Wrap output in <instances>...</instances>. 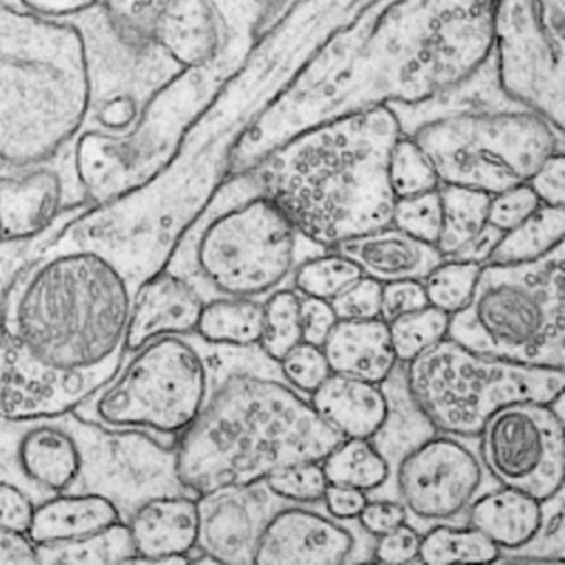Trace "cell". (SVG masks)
I'll list each match as a JSON object with an SVG mask.
<instances>
[{
	"mask_svg": "<svg viewBox=\"0 0 565 565\" xmlns=\"http://www.w3.org/2000/svg\"><path fill=\"white\" fill-rule=\"evenodd\" d=\"M134 290L98 254L47 250L0 306V418L74 412L127 355Z\"/></svg>",
	"mask_w": 565,
	"mask_h": 565,
	"instance_id": "1",
	"label": "cell"
},
{
	"mask_svg": "<svg viewBox=\"0 0 565 565\" xmlns=\"http://www.w3.org/2000/svg\"><path fill=\"white\" fill-rule=\"evenodd\" d=\"M402 135L390 107L353 111L287 141L250 177L300 237L332 249L392 224L388 161Z\"/></svg>",
	"mask_w": 565,
	"mask_h": 565,
	"instance_id": "2",
	"label": "cell"
},
{
	"mask_svg": "<svg viewBox=\"0 0 565 565\" xmlns=\"http://www.w3.org/2000/svg\"><path fill=\"white\" fill-rule=\"evenodd\" d=\"M297 390L234 372L216 382L203 409L174 445V471L193 495L257 486L279 469L322 461L340 441Z\"/></svg>",
	"mask_w": 565,
	"mask_h": 565,
	"instance_id": "3",
	"label": "cell"
},
{
	"mask_svg": "<svg viewBox=\"0 0 565 565\" xmlns=\"http://www.w3.org/2000/svg\"><path fill=\"white\" fill-rule=\"evenodd\" d=\"M0 481L18 486L35 505L61 494L105 495L125 522L154 495L191 494L174 471V448L75 412L0 418Z\"/></svg>",
	"mask_w": 565,
	"mask_h": 565,
	"instance_id": "4",
	"label": "cell"
},
{
	"mask_svg": "<svg viewBox=\"0 0 565 565\" xmlns=\"http://www.w3.org/2000/svg\"><path fill=\"white\" fill-rule=\"evenodd\" d=\"M90 100L82 32L0 9V161L29 168L54 158L81 130Z\"/></svg>",
	"mask_w": 565,
	"mask_h": 565,
	"instance_id": "5",
	"label": "cell"
},
{
	"mask_svg": "<svg viewBox=\"0 0 565 565\" xmlns=\"http://www.w3.org/2000/svg\"><path fill=\"white\" fill-rule=\"evenodd\" d=\"M564 244L534 263L484 264L448 339L504 362L564 369Z\"/></svg>",
	"mask_w": 565,
	"mask_h": 565,
	"instance_id": "6",
	"label": "cell"
},
{
	"mask_svg": "<svg viewBox=\"0 0 565 565\" xmlns=\"http://www.w3.org/2000/svg\"><path fill=\"white\" fill-rule=\"evenodd\" d=\"M402 131L428 157L439 183L488 194L527 183L564 151V130L515 104L435 111Z\"/></svg>",
	"mask_w": 565,
	"mask_h": 565,
	"instance_id": "7",
	"label": "cell"
},
{
	"mask_svg": "<svg viewBox=\"0 0 565 565\" xmlns=\"http://www.w3.org/2000/svg\"><path fill=\"white\" fill-rule=\"evenodd\" d=\"M257 186V184H256ZM299 233L259 188L241 200H211L167 270L190 280L204 299L259 297L296 266Z\"/></svg>",
	"mask_w": 565,
	"mask_h": 565,
	"instance_id": "8",
	"label": "cell"
},
{
	"mask_svg": "<svg viewBox=\"0 0 565 565\" xmlns=\"http://www.w3.org/2000/svg\"><path fill=\"white\" fill-rule=\"evenodd\" d=\"M194 339L163 337L128 352L115 375L74 412L174 448L213 388V363Z\"/></svg>",
	"mask_w": 565,
	"mask_h": 565,
	"instance_id": "9",
	"label": "cell"
},
{
	"mask_svg": "<svg viewBox=\"0 0 565 565\" xmlns=\"http://www.w3.org/2000/svg\"><path fill=\"white\" fill-rule=\"evenodd\" d=\"M564 369L504 362L443 339L406 363V388L423 418L443 435L478 438L502 406L557 405Z\"/></svg>",
	"mask_w": 565,
	"mask_h": 565,
	"instance_id": "10",
	"label": "cell"
},
{
	"mask_svg": "<svg viewBox=\"0 0 565 565\" xmlns=\"http://www.w3.org/2000/svg\"><path fill=\"white\" fill-rule=\"evenodd\" d=\"M565 0H492L491 54L502 92L564 130Z\"/></svg>",
	"mask_w": 565,
	"mask_h": 565,
	"instance_id": "11",
	"label": "cell"
},
{
	"mask_svg": "<svg viewBox=\"0 0 565 565\" xmlns=\"http://www.w3.org/2000/svg\"><path fill=\"white\" fill-rule=\"evenodd\" d=\"M479 449L489 475L541 502L564 489V422L555 405L502 406L482 426Z\"/></svg>",
	"mask_w": 565,
	"mask_h": 565,
	"instance_id": "12",
	"label": "cell"
},
{
	"mask_svg": "<svg viewBox=\"0 0 565 565\" xmlns=\"http://www.w3.org/2000/svg\"><path fill=\"white\" fill-rule=\"evenodd\" d=\"M482 484V466L455 436L425 439L406 452L396 488L408 514L419 521H448L465 512Z\"/></svg>",
	"mask_w": 565,
	"mask_h": 565,
	"instance_id": "13",
	"label": "cell"
},
{
	"mask_svg": "<svg viewBox=\"0 0 565 565\" xmlns=\"http://www.w3.org/2000/svg\"><path fill=\"white\" fill-rule=\"evenodd\" d=\"M194 554L216 564H254L267 522V499L256 486H226L196 495Z\"/></svg>",
	"mask_w": 565,
	"mask_h": 565,
	"instance_id": "14",
	"label": "cell"
},
{
	"mask_svg": "<svg viewBox=\"0 0 565 565\" xmlns=\"http://www.w3.org/2000/svg\"><path fill=\"white\" fill-rule=\"evenodd\" d=\"M355 535L340 521L306 508H286L267 519L256 565H339L349 561Z\"/></svg>",
	"mask_w": 565,
	"mask_h": 565,
	"instance_id": "15",
	"label": "cell"
},
{
	"mask_svg": "<svg viewBox=\"0 0 565 565\" xmlns=\"http://www.w3.org/2000/svg\"><path fill=\"white\" fill-rule=\"evenodd\" d=\"M127 525L135 547L131 564H190L198 541L196 495H154L131 512Z\"/></svg>",
	"mask_w": 565,
	"mask_h": 565,
	"instance_id": "16",
	"label": "cell"
},
{
	"mask_svg": "<svg viewBox=\"0 0 565 565\" xmlns=\"http://www.w3.org/2000/svg\"><path fill=\"white\" fill-rule=\"evenodd\" d=\"M68 200L64 178L52 168H19L0 177V234L4 241L34 239L47 233L65 211Z\"/></svg>",
	"mask_w": 565,
	"mask_h": 565,
	"instance_id": "17",
	"label": "cell"
},
{
	"mask_svg": "<svg viewBox=\"0 0 565 565\" xmlns=\"http://www.w3.org/2000/svg\"><path fill=\"white\" fill-rule=\"evenodd\" d=\"M204 302L190 280L171 270L151 277L134 294L127 353L163 337L194 335Z\"/></svg>",
	"mask_w": 565,
	"mask_h": 565,
	"instance_id": "18",
	"label": "cell"
},
{
	"mask_svg": "<svg viewBox=\"0 0 565 565\" xmlns=\"http://www.w3.org/2000/svg\"><path fill=\"white\" fill-rule=\"evenodd\" d=\"M332 249L350 257L363 276L380 284L423 280L445 259L438 247L415 239L392 224L342 241Z\"/></svg>",
	"mask_w": 565,
	"mask_h": 565,
	"instance_id": "19",
	"label": "cell"
},
{
	"mask_svg": "<svg viewBox=\"0 0 565 565\" xmlns=\"http://www.w3.org/2000/svg\"><path fill=\"white\" fill-rule=\"evenodd\" d=\"M150 41L180 67H203L216 57L223 41L214 0H171L158 14Z\"/></svg>",
	"mask_w": 565,
	"mask_h": 565,
	"instance_id": "20",
	"label": "cell"
},
{
	"mask_svg": "<svg viewBox=\"0 0 565 565\" xmlns=\"http://www.w3.org/2000/svg\"><path fill=\"white\" fill-rule=\"evenodd\" d=\"M310 405L342 438H375L392 412L382 385L337 373L310 395Z\"/></svg>",
	"mask_w": 565,
	"mask_h": 565,
	"instance_id": "21",
	"label": "cell"
},
{
	"mask_svg": "<svg viewBox=\"0 0 565 565\" xmlns=\"http://www.w3.org/2000/svg\"><path fill=\"white\" fill-rule=\"evenodd\" d=\"M330 370L382 385L398 365L388 323L382 319L339 320L322 345Z\"/></svg>",
	"mask_w": 565,
	"mask_h": 565,
	"instance_id": "22",
	"label": "cell"
},
{
	"mask_svg": "<svg viewBox=\"0 0 565 565\" xmlns=\"http://www.w3.org/2000/svg\"><path fill=\"white\" fill-rule=\"evenodd\" d=\"M125 522L114 501L100 494H61L35 505L28 537L34 545L62 544Z\"/></svg>",
	"mask_w": 565,
	"mask_h": 565,
	"instance_id": "23",
	"label": "cell"
},
{
	"mask_svg": "<svg viewBox=\"0 0 565 565\" xmlns=\"http://www.w3.org/2000/svg\"><path fill=\"white\" fill-rule=\"evenodd\" d=\"M469 525L501 552H514L534 539L544 519V502L518 489L504 488L472 499Z\"/></svg>",
	"mask_w": 565,
	"mask_h": 565,
	"instance_id": "24",
	"label": "cell"
},
{
	"mask_svg": "<svg viewBox=\"0 0 565 565\" xmlns=\"http://www.w3.org/2000/svg\"><path fill=\"white\" fill-rule=\"evenodd\" d=\"M263 332V303L253 297H211L194 335L211 347H253Z\"/></svg>",
	"mask_w": 565,
	"mask_h": 565,
	"instance_id": "25",
	"label": "cell"
},
{
	"mask_svg": "<svg viewBox=\"0 0 565 565\" xmlns=\"http://www.w3.org/2000/svg\"><path fill=\"white\" fill-rule=\"evenodd\" d=\"M564 236V206L555 207L542 204L524 223L501 234L488 263H534L562 246Z\"/></svg>",
	"mask_w": 565,
	"mask_h": 565,
	"instance_id": "26",
	"label": "cell"
},
{
	"mask_svg": "<svg viewBox=\"0 0 565 565\" xmlns=\"http://www.w3.org/2000/svg\"><path fill=\"white\" fill-rule=\"evenodd\" d=\"M38 564L44 565H118L131 564L134 542L127 522L105 531L62 544L35 545Z\"/></svg>",
	"mask_w": 565,
	"mask_h": 565,
	"instance_id": "27",
	"label": "cell"
},
{
	"mask_svg": "<svg viewBox=\"0 0 565 565\" xmlns=\"http://www.w3.org/2000/svg\"><path fill=\"white\" fill-rule=\"evenodd\" d=\"M443 226L438 247L443 257H452L488 226L491 194L471 188L439 184Z\"/></svg>",
	"mask_w": 565,
	"mask_h": 565,
	"instance_id": "28",
	"label": "cell"
},
{
	"mask_svg": "<svg viewBox=\"0 0 565 565\" xmlns=\"http://www.w3.org/2000/svg\"><path fill=\"white\" fill-rule=\"evenodd\" d=\"M320 462L329 484L370 492L388 481V459L372 439L343 438Z\"/></svg>",
	"mask_w": 565,
	"mask_h": 565,
	"instance_id": "29",
	"label": "cell"
},
{
	"mask_svg": "<svg viewBox=\"0 0 565 565\" xmlns=\"http://www.w3.org/2000/svg\"><path fill=\"white\" fill-rule=\"evenodd\" d=\"M502 552L478 529L451 527L439 524L422 535L418 561L423 564L439 565L469 562V564H492Z\"/></svg>",
	"mask_w": 565,
	"mask_h": 565,
	"instance_id": "30",
	"label": "cell"
},
{
	"mask_svg": "<svg viewBox=\"0 0 565 565\" xmlns=\"http://www.w3.org/2000/svg\"><path fill=\"white\" fill-rule=\"evenodd\" d=\"M332 253L303 260L294 273V290L300 297L329 300L345 292L363 273L350 257L330 249Z\"/></svg>",
	"mask_w": 565,
	"mask_h": 565,
	"instance_id": "31",
	"label": "cell"
},
{
	"mask_svg": "<svg viewBox=\"0 0 565 565\" xmlns=\"http://www.w3.org/2000/svg\"><path fill=\"white\" fill-rule=\"evenodd\" d=\"M300 299L296 290L279 289L263 303V332L257 345L273 362L279 363L302 342Z\"/></svg>",
	"mask_w": 565,
	"mask_h": 565,
	"instance_id": "32",
	"label": "cell"
},
{
	"mask_svg": "<svg viewBox=\"0 0 565 565\" xmlns=\"http://www.w3.org/2000/svg\"><path fill=\"white\" fill-rule=\"evenodd\" d=\"M451 316L426 306L388 322L390 339L398 362L408 363L448 337Z\"/></svg>",
	"mask_w": 565,
	"mask_h": 565,
	"instance_id": "33",
	"label": "cell"
},
{
	"mask_svg": "<svg viewBox=\"0 0 565 565\" xmlns=\"http://www.w3.org/2000/svg\"><path fill=\"white\" fill-rule=\"evenodd\" d=\"M481 269L482 264L445 257L423 279L429 306L443 310L448 316H455L465 309L471 299Z\"/></svg>",
	"mask_w": 565,
	"mask_h": 565,
	"instance_id": "34",
	"label": "cell"
},
{
	"mask_svg": "<svg viewBox=\"0 0 565 565\" xmlns=\"http://www.w3.org/2000/svg\"><path fill=\"white\" fill-rule=\"evenodd\" d=\"M388 180L396 200L438 190L441 184L428 157L408 135H402L390 153Z\"/></svg>",
	"mask_w": 565,
	"mask_h": 565,
	"instance_id": "35",
	"label": "cell"
},
{
	"mask_svg": "<svg viewBox=\"0 0 565 565\" xmlns=\"http://www.w3.org/2000/svg\"><path fill=\"white\" fill-rule=\"evenodd\" d=\"M392 226L409 234L423 243H438L443 226L441 198L439 191L398 198L393 206Z\"/></svg>",
	"mask_w": 565,
	"mask_h": 565,
	"instance_id": "36",
	"label": "cell"
},
{
	"mask_svg": "<svg viewBox=\"0 0 565 565\" xmlns=\"http://www.w3.org/2000/svg\"><path fill=\"white\" fill-rule=\"evenodd\" d=\"M263 482L270 494L297 504L322 501L329 486L320 461H302L286 466L267 476Z\"/></svg>",
	"mask_w": 565,
	"mask_h": 565,
	"instance_id": "37",
	"label": "cell"
},
{
	"mask_svg": "<svg viewBox=\"0 0 565 565\" xmlns=\"http://www.w3.org/2000/svg\"><path fill=\"white\" fill-rule=\"evenodd\" d=\"M564 494L562 491L552 498L551 514L542 519L541 529L529 544L512 554L508 561L521 562H564L565 558V531H564Z\"/></svg>",
	"mask_w": 565,
	"mask_h": 565,
	"instance_id": "38",
	"label": "cell"
},
{
	"mask_svg": "<svg viewBox=\"0 0 565 565\" xmlns=\"http://www.w3.org/2000/svg\"><path fill=\"white\" fill-rule=\"evenodd\" d=\"M280 372L287 385L297 392L312 395L330 375L329 362L322 347L300 342L279 362Z\"/></svg>",
	"mask_w": 565,
	"mask_h": 565,
	"instance_id": "39",
	"label": "cell"
},
{
	"mask_svg": "<svg viewBox=\"0 0 565 565\" xmlns=\"http://www.w3.org/2000/svg\"><path fill=\"white\" fill-rule=\"evenodd\" d=\"M541 206V201L527 183L515 184L508 190L491 194L488 224L501 233H505V231L524 223Z\"/></svg>",
	"mask_w": 565,
	"mask_h": 565,
	"instance_id": "40",
	"label": "cell"
},
{
	"mask_svg": "<svg viewBox=\"0 0 565 565\" xmlns=\"http://www.w3.org/2000/svg\"><path fill=\"white\" fill-rule=\"evenodd\" d=\"M108 14L118 28L128 35L151 38V29L158 14L170 4L171 0H102Z\"/></svg>",
	"mask_w": 565,
	"mask_h": 565,
	"instance_id": "41",
	"label": "cell"
},
{
	"mask_svg": "<svg viewBox=\"0 0 565 565\" xmlns=\"http://www.w3.org/2000/svg\"><path fill=\"white\" fill-rule=\"evenodd\" d=\"M339 320L380 319L382 284L363 276L352 287L332 300Z\"/></svg>",
	"mask_w": 565,
	"mask_h": 565,
	"instance_id": "42",
	"label": "cell"
},
{
	"mask_svg": "<svg viewBox=\"0 0 565 565\" xmlns=\"http://www.w3.org/2000/svg\"><path fill=\"white\" fill-rule=\"evenodd\" d=\"M428 303L423 280H395V282L382 284V309L380 319L383 322H392L403 313L415 312L425 309Z\"/></svg>",
	"mask_w": 565,
	"mask_h": 565,
	"instance_id": "43",
	"label": "cell"
},
{
	"mask_svg": "<svg viewBox=\"0 0 565 565\" xmlns=\"http://www.w3.org/2000/svg\"><path fill=\"white\" fill-rule=\"evenodd\" d=\"M34 512L35 502L22 489L0 481V529L28 535Z\"/></svg>",
	"mask_w": 565,
	"mask_h": 565,
	"instance_id": "44",
	"label": "cell"
},
{
	"mask_svg": "<svg viewBox=\"0 0 565 565\" xmlns=\"http://www.w3.org/2000/svg\"><path fill=\"white\" fill-rule=\"evenodd\" d=\"M541 204L561 207L565 204V158L564 151L548 157L527 180Z\"/></svg>",
	"mask_w": 565,
	"mask_h": 565,
	"instance_id": "45",
	"label": "cell"
},
{
	"mask_svg": "<svg viewBox=\"0 0 565 565\" xmlns=\"http://www.w3.org/2000/svg\"><path fill=\"white\" fill-rule=\"evenodd\" d=\"M373 558L383 564H408L418 561L419 542L422 534L409 524H402L395 531L376 537Z\"/></svg>",
	"mask_w": 565,
	"mask_h": 565,
	"instance_id": "46",
	"label": "cell"
},
{
	"mask_svg": "<svg viewBox=\"0 0 565 565\" xmlns=\"http://www.w3.org/2000/svg\"><path fill=\"white\" fill-rule=\"evenodd\" d=\"M337 322L339 317L329 300L313 299V297L300 299L302 342L322 347Z\"/></svg>",
	"mask_w": 565,
	"mask_h": 565,
	"instance_id": "47",
	"label": "cell"
},
{
	"mask_svg": "<svg viewBox=\"0 0 565 565\" xmlns=\"http://www.w3.org/2000/svg\"><path fill=\"white\" fill-rule=\"evenodd\" d=\"M406 518H408V512L403 502L392 501V499H379V501L369 499L356 519L370 535L382 537L405 524Z\"/></svg>",
	"mask_w": 565,
	"mask_h": 565,
	"instance_id": "48",
	"label": "cell"
},
{
	"mask_svg": "<svg viewBox=\"0 0 565 565\" xmlns=\"http://www.w3.org/2000/svg\"><path fill=\"white\" fill-rule=\"evenodd\" d=\"M322 501L330 518L337 521H353L365 508L369 495L365 491L349 486L329 484Z\"/></svg>",
	"mask_w": 565,
	"mask_h": 565,
	"instance_id": "49",
	"label": "cell"
},
{
	"mask_svg": "<svg viewBox=\"0 0 565 565\" xmlns=\"http://www.w3.org/2000/svg\"><path fill=\"white\" fill-rule=\"evenodd\" d=\"M35 565V545L24 534L0 529V565Z\"/></svg>",
	"mask_w": 565,
	"mask_h": 565,
	"instance_id": "50",
	"label": "cell"
},
{
	"mask_svg": "<svg viewBox=\"0 0 565 565\" xmlns=\"http://www.w3.org/2000/svg\"><path fill=\"white\" fill-rule=\"evenodd\" d=\"M21 2L32 14L47 19H62L82 14L100 4L102 0H21Z\"/></svg>",
	"mask_w": 565,
	"mask_h": 565,
	"instance_id": "51",
	"label": "cell"
},
{
	"mask_svg": "<svg viewBox=\"0 0 565 565\" xmlns=\"http://www.w3.org/2000/svg\"><path fill=\"white\" fill-rule=\"evenodd\" d=\"M501 234V231L488 224L475 239L469 241V243L452 257L461 260H471V263H478L484 266V264H488L489 257H491V253L494 250Z\"/></svg>",
	"mask_w": 565,
	"mask_h": 565,
	"instance_id": "52",
	"label": "cell"
},
{
	"mask_svg": "<svg viewBox=\"0 0 565 565\" xmlns=\"http://www.w3.org/2000/svg\"><path fill=\"white\" fill-rule=\"evenodd\" d=\"M250 9L254 11V18L259 19L273 11L274 6L279 4V0H249Z\"/></svg>",
	"mask_w": 565,
	"mask_h": 565,
	"instance_id": "53",
	"label": "cell"
},
{
	"mask_svg": "<svg viewBox=\"0 0 565 565\" xmlns=\"http://www.w3.org/2000/svg\"><path fill=\"white\" fill-rule=\"evenodd\" d=\"M2 241H4V239H2V234H0V243H2Z\"/></svg>",
	"mask_w": 565,
	"mask_h": 565,
	"instance_id": "54",
	"label": "cell"
}]
</instances>
